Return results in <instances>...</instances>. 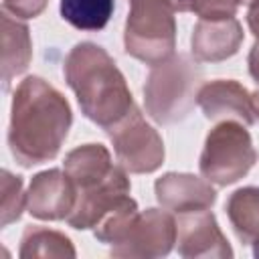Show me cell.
<instances>
[{
  "label": "cell",
  "mask_w": 259,
  "mask_h": 259,
  "mask_svg": "<svg viewBox=\"0 0 259 259\" xmlns=\"http://www.w3.org/2000/svg\"><path fill=\"white\" fill-rule=\"evenodd\" d=\"M176 245L180 257H212L227 259L233 257V249L219 229V223L210 208L182 212L176 221Z\"/></svg>",
  "instance_id": "9"
},
{
  "label": "cell",
  "mask_w": 259,
  "mask_h": 259,
  "mask_svg": "<svg viewBox=\"0 0 259 259\" xmlns=\"http://www.w3.org/2000/svg\"><path fill=\"white\" fill-rule=\"evenodd\" d=\"M237 8V0H174L176 12H194L198 18H229Z\"/></svg>",
  "instance_id": "19"
},
{
  "label": "cell",
  "mask_w": 259,
  "mask_h": 259,
  "mask_svg": "<svg viewBox=\"0 0 259 259\" xmlns=\"http://www.w3.org/2000/svg\"><path fill=\"white\" fill-rule=\"evenodd\" d=\"M229 223L243 245L253 247V257L259 259V186L237 188L225 202Z\"/></svg>",
  "instance_id": "14"
},
{
  "label": "cell",
  "mask_w": 259,
  "mask_h": 259,
  "mask_svg": "<svg viewBox=\"0 0 259 259\" xmlns=\"http://www.w3.org/2000/svg\"><path fill=\"white\" fill-rule=\"evenodd\" d=\"M247 24H249V30H251L253 36H255V42L259 45V0H251V2H249Z\"/></svg>",
  "instance_id": "21"
},
{
  "label": "cell",
  "mask_w": 259,
  "mask_h": 259,
  "mask_svg": "<svg viewBox=\"0 0 259 259\" xmlns=\"http://www.w3.org/2000/svg\"><path fill=\"white\" fill-rule=\"evenodd\" d=\"M63 73L81 113L103 130L115 125L136 105L123 73L95 42H77L65 59Z\"/></svg>",
  "instance_id": "2"
},
{
  "label": "cell",
  "mask_w": 259,
  "mask_h": 259,
  "mask_svg": "<svg viewBox=\"0 0 259 259\" xmlns=\"http://www.w3.org/2000/svg\"><path fill=\"white\" fill-rule=\"evenodd\" d=\"M18 255L22 259H32V257H69V259H73L77 253L67 235L47 229V227L32 225V227H26L22 233Z\"/></svg>",
  "instance_id": "16"
},
{
  "label": "cell",
  "mask_w": 259,
  "mask_h": 259,
  "mask_svg": "<svg viewBox=\"0 0 259 259\" xmlns=\"http://www.w3.org/2000/svg\"><path fill=\"white\" fill-rule=\"evenodd\" d=\"M251 0H237V4H249Z\"/></svg>",
  "instance_id": "23"
},
{
  "label": "cell",
  "mask_w": 259,
  "mask_h": 259,
  "mask_svg": "<svg viewBox=\"0 0 259 259\" xmlns=\"http://www.w3.org/2000/svg\"><path fill=\"white\" fill-rule=\"evenodd\" d=\"M61 16L79 30H101L115 8L113 0H61Z\"/></svg>",
  "instance_id": "17"
},
{
  "label": "cell",
  "mask_w": 259,
  "mask_h": 259,
  "mask_svg": "<svg viewBox=\"0 0 259 259\" xmlns=\"http://www.w3.org/2000/svg\"><path fill=\"white\" fill-rule=\"evenodd\" d=\"M63 166L73 180L77 194L91 192L125 170L121 164L117 166L111 162V154L103 144H83L73 148L65 156Z\"/></svg>",
  "instance_id": "13"
},
{
  "label": "cell",
  "mask_w": 259,
  "mask_h": 259,
  "mask_svg": "<svg viewBox=\"0 0 259 259\" xmlns=\"http://www.w3.org/2000/svg\"><path fill=\"white\" fill-rule=\"evenodd\" d=\"M117 162L132 174H150L156 172L164 162V142L160 134L144 119V113L138 105L119 119L115 125L105 130Z\"/></svg>",
  "instance_id": "7"
},
{
  "label": "cell",
  "mask_w": 259,
  "mask_h": 259,
  "mask_svg": "<svg viewBox=\"0 0 259 259\" xmlns=\"http://www.w3.org/2000/svg\"><path fill=\"white\" fill-rule=\"evenodd\" d=\"M255 162L257 150L247 125L235 119H225L206 134L198 170L208 182L217 186H229L247 176Z\"/></svg>",
  "instance_id": "6"
},
{
  "label": "cell",
  "mask_w": 259,
  "mask_h": 259,
  "mask_svg": "<svg viewBox=\"0 0 259 259\" xmlns=\"http://www.w3.org/2000/svg\"><path fill=\"white\" fill-rule=\"evenodd\" d=\"M32 59V40L28 26L8 12H2V83L10 81L28 69Z\"/></svg>",
  "instance_id": "15"
},
{
  "label": "cell",
  "mask_w": 259,
  "mask_h": 259,
  "mask_svg": "<svg viewBox=\"0 0 259 259\" xmlns=\"http://www.w3.org/2000/svg\"><path fill=\"white\" fill-rule=\"evenodd\" d=\"M202 69L198 61L184 53L154 65L144 83V103L148 115L162 125L182 121L194 107L200 89Z\"/></svg>",
  "instance_id": "4"
},
{
  "label": "cell",
  "mask_w": 259,
  "mask_h": 259,
  "mask_svg": "<svg viewBox=\"0 0 259 259\" xmlns=\"http://www.w3.org/2000/svg\"><path fill=\"white\" fill-rule=\"evenodd\" d=\"M196 103L210 121L235 119L243 125L255 123L251 91L235 79H214L200 85Z\"/></svg>",
  "instance_id": "10"
},
{
  "label": "cell",
  "mask_w": 259,
  "mask_h": 259,
  "mask_svg": "<svg viewBox=\"0 0 259 259\" xmlns=\"http://www.w3.org/2000/svg\"><path fill=\"white\" fill-rule=\"evenodd\" d=\"M2 227H8L10 223L18 221L22 214V208L26 206V194L22 192V178L10 174L8 170H2Z\"/></svg>",
  "instance_id": "18"
},
{
  "label": "cell",
  "mask_w": 259,
  "mask_h": 259,
  "mask_svg": "<svg viewBox=\"0 0 259 259\" xmlns=\"http://www.w3.org/2000/svg\"><path fill=\"white\" fill-rule=\"evenodd\" d=\"M77 202V190L65 170L51 168L32 176L26 190V210L40 221H67Z\"/></svg>",
  "instance_id": "8"
},
{
  "label": "cell",
  "mask_w": 259,
  "mask_h": 259,
  "mask_svg": "<svg viewBox=\"0 0 259 259\" xmlns=\"http://www.w3.org/2000/svg\"><path fill=\"white\" fill-rule=\"evenodd\" d=\"M243 36V26L235 16L200 18L192 28L190 51L198 63H219L237 55Z\"/></svg>",
  "instance_id": "12"
},
{
  "label": "cell",
  "mask_w": 259,
  "mask_h": 259,
  "mask_svg": "<svg viewBox=\"0 0 259 259\" xmlns=\"http://www.w3.org/2000/svg\"><path fill=\"white\" fill-rule=\"evenodd\" d=\"M156 200L162 208L182 214L210 208L217 202V190L206 178L188 172H166L154 182Z\"/></svg>",
  "instance_id": "11"
},
{
  "label": "cell",
  "mask_w": 259,
  "mask_h": 259,
  "mask_svg": "<svg viewBox=\"0 0 259 259\" xmlns=\"http://www.w3.org/2000/svg\"><path fill=\"white\" fill-rule=\"evenodd\" d=\"M251 105H253V115H255V119H259V89L251 93Z\"/></svg>",
  "instance_id": "22"
},
{
  "label": "cell",
  "mask_w": 259,
  "mask_h": 259,
  "mask_svg": "<svg viewBox=\"0 0 259 259\" xmlns=\"http://www.w3.org/2000/svg\"><path fill=\"white\" fill-rule=\"evenodd\" d=\"M93 235L109 245L113 257H166L176 243V221L166 208L138 210L134 206L105 219Z\"/></svg>",
  "instance_id": "3"
},
{
  "label": "cell",
  "mask_w": 259,
  "mask_h": 259,
  "mask_svg": "<svg viewBox=\"0 0 259 259\" xmlns=\"http://www.w3.org/2000/svg\"><path fill=\"white\" fill-rule=\"evenodd\" d=\"M2 6L16 18H34L45 10L47 0H2Z\"/></svg>",
  "instance_id": "20"
},
{
  "label": "cell",
  "mask_w": 259,
  "mask_h": 259,
  "mask_svg": "<svg viewBox=\"0 0 259 259\" xmlns=\"http://www.w3.org/2000/svg\"><path fill=\"white\" fill-rule=\"evenodd\" d=\"M73 111L65 95L42 77L22 79L12 95L8 148L14 160L36 166L53 160L69 136Z\"/></svg>",
  "instance_id": "1"
},
{
  "label": "cell",
  "mask_w": 259,
  "mask_h": 259,
  "mask_svg": "<svg viewBox=\"0 0 259 259\" xmlns=\"http://www.w3.org/2000/svg\"><path fill=\"white\" fill-rule=\"evenodd\" d=\"M123 28L125 53L146 65H160L174 55L176 20L174 0H127Z\"/></svg>",
  "instance_id": "5"
}]
</instances>
